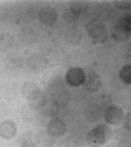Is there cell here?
Instances as JSON below:
<instances>
[{"label":"cell","mask_w":131,"mask_h":147,"mask_svg":"<svg viewBox=\"0 0 131 147\" xmlns=\"http://www.w3.org/2000/svg\"><path fill=\"white\" fill-rule=\"evenodd\" d=\"M79 17L78 11L72 7L66 9L63 14V18L64 20L70 23L77 22L79 19Z\"/></svg>","instance_id":"cell-14"},{"label":"cell","mask_w":131,"mask_h":147,"mask_svg":"<svg viewBox=\"0 0 131 147\" xmlns=\"http://www.w3.org/2000/svg\"><path fill=\"white\" fill-rule=\"evenodd\" d=\"M84 88L88 92H94L97 91L101 86V81L97 74L92 73L89 75L87 80L85 83Z\"/></svg>","instance_id":"cell-11"},{"label":"cell","mask_w":131,"mask_h":147,"mask_svg":"<svg viewBox=\"0 0 131 147\" xmlns=\"http://www.w3.org/2000/svg\"><path fill=\"white\" fill-rule=\"evenodd\" d=\"M67 131L66 123L59 118L51 119L47 124L46 133L52 138H60L65 135Z\"/></svg>","instance_id":"cell-6"},{"label":"cell","mask_w":131,"mask_h":147,"mask_svg":"<svg viewBox=\"0 0 131 147\" xmlns=\"http://www.w3.org/2000/svg\"><path fill=\"white\" fill-rule=\"evenodd\" d=\"M83 33L82 30L77 27H70L64 33L65 41L70 45H75L80 44L82 41Z\"/></svg>","instance_id":"cell-10"},{"label":"cell","mask_w":131,"mask_h":147,"mask_svg":"<svg viewBox=\"0 0 131 147\" xmlns=\"http://www.w3.org/2000/svg\"><path fill=\"white\" fill-rule=\"evenodd\" d=\"M131 34V17L126 16L118 21L112 28V35L116 41L127 40Z\"/></svg>","instance_id":"cell-3"},{"label":"cell","mask_w":131,"mask_h":147,"mask_svg":"<svg viewBox=\"0 0 131 147\" xmlns=\"http://www.w3.org/2000/svg\"><path fill=\"white\" fill-rule=\"evenodd\" d=\"M112 134V129L108 125L99 124L88 132L87 140L89 144L97 146H102L110 140Z\"/></svg>","instance_id":"cell-1"},{"label":"cell","mask_w":131,"mask_h":147,"mask_svg":"<svg viewBox=\"0 0 131 147\" xmlns=\"http://www.w3.org/2000/svg\"><path fill=\"white\" fill-rule=\"evenodd\" d=\"M65 80L70 86L77 87L85 84L87 76L82 68L75 67L68 70L66 73Z\"/></svg>","instance_id":"cell-4"},{"label":"cell","mask_w":131,"mask_h":147,"mask_svg":"<svg viewBox=\"0 0 131 147\" xmlns=\"http://www.w3.org/2000/svg\"><path fill=\"white\" fill-rule=\"evenodd\" d=\"M88 35L94 41L104 43L108 38V32L106 26L97 20L89 22L85 26Z\"/></svg>","instance_id":"cell-2"},{"label":"cell","mask_w":131,"mask_h":147,"mask_svg":"<svg viewBox=\"0 0 131 147\" xmlns=\"http://www.w3.org/2000/svg\"><path fill=\"white\" fill-rule=\"evenodd\" d=\"M119 77L124 84L127 85L131 84V66L130 64L126 65L120 69Z\"/></svg>","instance_id":"cell-13"},{"label":"cell","mask_w":131,"mask_h":147,"mask_svg":"<svg viewBox=\"0 0 131 147\" xmlns=\"http://www.w3.org/2000/svg\"><path fill=\"white\" fill-rule=\"evenodd\" d=\"M103 116L106 122L111 125L120 124L124 121L125 117L123 109L115 105L107 107L104 110Z\"/></svg>","instance_id":"cell-5"},{"label":"cell","mask_w":131,"mask_h":147,"mask_svg":"<svg viewBox=\"0 0 131 147\" xmlns=\"http://www.w3.org/2000/svg\"><path fill=\"white\" fill-rule=\"evenodd\" d=\"M58 19L56 10L52 7L42 8L38 13V19L40 23L46 26L55 24Z\"/></svg>","instance_id":"cell-7"},{"label":"cell","mask_w":131,"mask_h":147,"mask_svg":"<svg viewBox=\"0 0 131 147\" xmlns=\"http://www.w3.org/2000/svg\"><path fill=\"white\" fill-rule=\"evenodd\" d=\"M21 93L28 100L35 101L40 97L41 91L36 83L28 82L23 84L21 87Z\"/></svg>","instance_id":"cell-8"},{"label":"cell","mask_w":131,"mask_h":147,"mask_svg":"<svg viewBox=\"0 0 131 147\" xmlns=\"http://www.w3.org/2000/svg\"><path fill=\"white\" fill-rule=\"evenodd\" d=\"M124 126L128 131H131V114L128 113L124 118Z\"/></svg>","instance_id":"cell-16"},{"label":"cell","mask_w":131,"mask_h":147,"mask_svg":"<svg viewBox=\"0 0 131 147\" xmlns=\"http://www.w3.org/2000/svg\"><path fill=\"white\" fill-rule=\"evenodd\" d=\"M14 44V38L9 33H3L0 35V50L7 51L11 49Z\"/></svg>","instance_id":"cell-12"},{"label":"cell","mask_w":131,"mask_h":147,"mask_svg":"<svg viewBox=\"0 0 131 147\" xmlns=\"http://www.w3.org/2000/svg\"><path fill=\"white\" fill-rule=\"evenodd\" d=\"M4 106L2 105L1 103H0V118L4 114Z\"/></svg>","instance_id":"cell-17"},{"label":"cell","mask_w":131,"mask_h":147,"mask_svg":"<svg viewBox=\"0 0 131 147\" xmlns=\"http://www.w3.org/2000/svg\"><path fill=\"white\" fill-rule=\"evenodd\" d=\"M20 147H38L36 143L31 139L23 140L20 144Z\"/></svg>","instance_id":"cell-15"},{"label":"cell","mask_w":131,"mask_h":147,"mask_svg":"<svg viewBox=\"0 0 131 147\" xmlns=\"http://www.w3.org/2000/svg\"><path fill=\"white\" fill-rule=\"evenodd\" d=\"M17 133L16 124L11 120L7 119L0 123V137L5 140L14 138Z\"/></svg>","instance_id":"cell-9"}]
</instances>
